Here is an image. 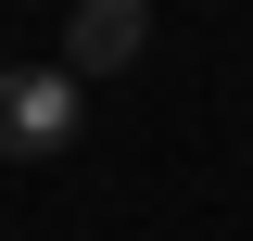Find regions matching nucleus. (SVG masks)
<instances>
[{"instance_id": "f257e3e1", "label": "nucleus", "mask_w": 253, "mask_h": 241, "mask_svg": "<svg viewBox=\"0 0 253 241\" xmlns=\"http://www.w3.org/2000/svg\"><path fill=\"white\" fill-rule=\"evenodd\" d=\"M76 115H89L76 63H0V165H63Z\"/></svg>"}, {"instance_id": "f03ea898", "label": "nucleus", "mask_w": 253, "mask_h": 241, "mask_svg": "<svg viewBox=\"0 0 253 241\" xmlns=\"http://www.w3.org/2000/svg\"><path fill=\"white\" fill-rule=\"evenodd\" d=\"M139 51H152V0H76L63 13V63L76 76H126Z\"/></svg>"}]
</instances>
